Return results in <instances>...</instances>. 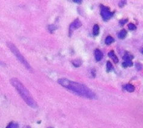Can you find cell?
Returning <instances> with one entry per match:
<instances>
[{
    "instance_id": "9",
    "label": "cell",
    "mask_w": 143,
    "mask_h": 128,
    "mask_svg": "<svg viewBox=\"0 0 143 128\" xmlns=\"http://www.w3.org/2000/svg\"><path fill=\"white\" fill-rule=\"evenodd\" d=\"M114 41H115L114 38H113V37H111V36H107L106 38H105V44H106V45L111 44L112 43H114Z\"/></svg>"
},
{
    "instance_id": "2",
    "label": "cell",
    "mask_w": 143,
    "mask_h": 128,
    "mask_svg": "<svg viewBox=\"0 0 143 128\" xmlns=\"http://www.w3.org/2000/svg\"><path fill=\"white\" fill-rule=\"evenodd\" d=\"M10 82H11V84L13 85V87L16 89L17 91L19 92V95L21 96L23 100H24L30 107H32V108L37 107V104H36V102H35V100H34V98H33V96H31L30 93H29L28 89H27L19 80H17V79H15V78H13L10 80Z\"/></svg>"
},
{
    "instance_id": "8",
    "label": "cell",
    "mask_w": 143,
    "mask_h": 128,
    "mask_svg": "<svg viewBox=\"0 0 143 128\" xmlns=\"http://www.w3.org/2000/svg\"><path fill=\"white\" fill-rule=\"evenodd\" d=\"M123 88L128 92H134L135 91V86L132 85H131V84L126 85L123 86Z\"/></svg>"
},
{
    "instance_id": "24",
    "label": "cell",
    "mask_w": 143,
    "mask_h": 128,
    "mask_svg": "<svg viewBox=\"0 0 143 128\" xmlns=\"http://www.w3.org/2000/svg\"><path fill=\"white\" fill-rule=\"evenodd\" d=\"M50 128H52V127H50Z\"/></svg>"
},
{
    "instance_id": "1",
    "label": "cell",
    "mask_w": 143,
    "mask_h": 128,
    "mask_svg": "<svg viewBox=\"0 0 143 128\" xmlns=\"http://www.w3.org/2000/svg\"><path fill=\"white\" fill-rule=\"evenodd\" d=\"M58 83L63 87L74 92L76 95L81 96V97H85L87 98V99H94V98H95V93L83 84L71 81V80L64 78L59 79Z\"/></svg>"
},
{
    "instance_id": "15",
    "label": "cell",
    "mask_w": 143,
    "mask_h": 128,
    "mask_svg": "<svg viewBox=\"0 0 143 128\" xmlns=\"http://www.w3.org/2000/svg\"><path fill=\"white\" fill-rule=\"evenodd\" d=\"M72 64H74V66H75V67H79L81 65V64H82V62H81V60H74L72 61Z\"/></svg>"
},
{
    "instance_id": "13",
    "label": "cell",
    "mask_w": 143,
    "mask_h": 128,
    "mask_svg": "<svg viewBox=\"0 0 143 128\" xmlns=\"http://www.w3.org/2000/svg\"><path fill=\"white\" fill-rule=\"evenodd\" d=\"M133 59V55H132L131 54H129V53H125L124 56H123V60H132Z\"/></svg>"
},
{
    "instance_id": "19",
    "label": "cell",
    "mask_w": 143,
    "mask_h": 128,
    "mask_svg": "<svg viewBox=\"0 0 143 128\" xmlns=\"http://www.w3.org/2000/svg\"><path fill=\"white\" fill-rule=\"evenodd\" d=\"M127 19H121L120 21H119V24L121 25V26H123V25L125 24V23H127Z\"/></svg>"
},
{
    "instance_id": "23",
    "label": "cell",
    "mask_w": 143,
    "mask_h": 128,
    "mask_svg": "<svg viewBox=\"0 0 143 128\" xmlns=\"http://www.w3.org/2000/svg\"><path fill=\"white\" fill-rule=\"evenodd\" d=\"M142 54H143V50H142Z\"/></svg>"
},
{
    "instance_id": "12",
    "label": "cell",
    "mask_w": 143,
    "mask_h": 128,
    "mask_svg": "<svg viewBox=\"0 0 143 128\" xmlns=\"http://www.w3.org/2000/svg\"><path fill=\"white\" fill-rule=\"evenodd\" d=\"M100 33V27L99 25L95 24L94 25V28H93V34L95 35V36H97L98 34H99Z\"/></svg>"
},
{
    "instance_id": "20",
    "label": "cell",
    "mask_w": 143,
    "mask_h": 128,
    "mask_svg": "<svg viewBox=\"0 0 143 128\" xmlns=\"http://www.w3.org/2000/svg\"><path fill=\"white\" fill-rule=\"evenodd\" d=\"M49 29H50V31L52 33L54 29H56V27L54 26V25H50V26H49Z\"/></svg>"
},
{
    "instance_id": "11",
    "label": "cell",
    "mask_w": 143,
    "mask_h": 128,
    "mask_svg": "<svg viewBox=\"0 0 143 128\" xmlns=\"http://www.w3.org/2000/svg\"><path fill=\"white\" fill-rule=\"evenodd\" d=\"M133 63H132V60H124V62L122 63V66L124 67V68H126V67H129V66H132Z\"/></svg>"
},
{
    "instance_id": "3",
    "label": "cell",
    "mask_w": 143,
    "mask_h": 128,
    "mask_svg": "<svg viewBox=\"0 0 143 128\" xmlns=\"http://www.w3.org/2000/svg\"><path fill=\"white\" fill-rule=\"evenodd\" d=\"M8 46H9V48L10 49V50L12 51V53H13V54H14L15 56H16V58L18 59V60H19V62L21 63V64H23V65H24L25 68H27L28 70H31V67H30V64H29V62L27 61L26 60H25V58L22 55V54L20 53V51L17 49V47L15 46L13 44H12L10 42H8Z\"/></svg>"
},
{
    "instance_id": "10",
    "label": "cell",
    "mask_w": 143,
    "mask_h": 128,
    "mask_svg": "<svg viewBox=\"0 0 143 128\" xmlns=\"http://www.w3.org/2000/svg\"><path fill=\"white\" fill-rule=\"evenodd\" d=\"M127 33H126V30H125V29H122V30L120 31V33H118V38L121 39H123L126 38Z\"/></svg>"
},
{
    "instance_id": "16",
    "label": "cell",
    "mask_w": 143,
    "mask_h": 128,
    "mask_svg": "<svg viewBox=\"0 0 143 128\" xmlns=\"http://www.w3.org/2000/svg\"><path fill=\"white\" fill-rule=\"evenodd\" d=\"M6 128H18V124L14 122H10L6 127Z\"/></svg>"
},
{
    "instance_id": "17",
    "label": "cell",
    "mask_w": 143,
    "mask_h": 128,
    "mask_svg": "<svg viewBox=\"0 0 143 128\" xmlns=\"http://www.w3.org/2000/svg\"><path fill=\"white\" fill-rule=\"evenodd\" d=\"M128 29H130V30H136V26L134 24V23H129V24H128Z\"/></svg>"
},
{
    "instance_id": "18",
    "label": "cell",
    "mask_w": 143,
    "mask_h": 128,
    "mask_svg": "<svg viewBox=\"0 0 143 128\" xmlns=\"http://www.w3.org/2000/svg\"><path fill=\"white\" fill-rule=\"evenodd\" d=\"M126 3H127V2L126 1V0H124V1L122 0V1L119 2V4L118 5H119V7H120V8H122V7H124V6L126 4Z\"/></svg>"
},
{
    "instance_id": "5",
    "label": "cell",
    "mask_w": 143,
    "mask_h": 128,
    "mask_svg": "<svg viewBox=\"0 0 143 128\" xmlns=\"http://www.w3.org/2000/svg\"><path fill=\"white\" fill-rule=\"evenodd\" d=\"M81 25H82L81 22H80V19H76L75 20H74L73 22L70 23V29H69V33H70L69 34H70V36H71V34H72V33H73L74 30H75V29L80 28V27H81Z\"/></svg>"
},
{
    "instance_id": "4",
    "label": "cell",
    "mask_w": 143,
    "mask_h": 128,
    "mask_svg": "<svg viewBox=\"0 0 143 128\" xmlns=\"http://www.w3.org/2000/svg\"><path fill=\"white\" fill-rule=\"evenodd\" d=\"M101 15L104 21H108L114 15V12H111L108 7L101 5Z\"/></svg>"
},
{
    "instance_id": "6",
    "label": "cell",
    "mask_w": 143,
    "mask_h": 128,
    "mask_svg": "<svg viewBox=\"0 0 143 128\" xmlns=\"http://www.w3.org/2000/svg\"><path fill=\"white\" fill-rule=\"evenodd\" d=\"M95 58L96 61H101V60L103 58V53L98 49L95 50Z\"/></svg>"
},
{
    "instance_id": "22",
    "label": "cell",
    "mask_w": 143,
    "mask_h": 128,
    "mask_svg": "<svg viewBox=\"0 0 143 128\" xmlns=\"http://www.w3.org/2000/svg\"><path fill=\"white\" fill-rule=\"evenodd\" d=\"M74 3H79V4H80V3H82V1H79V0H76V1H74Z\"/></svg>"
},
{
    "instance_id": "7",
    "label": "cell",
    "mask_w": 143,
    "mask_h": 128,
    "mask_svg": "<svg viewBox=\"0 0 143 128\" xmlns=\"http://www.w3.org/2000/svg\"><path fill=\"white\" fill-rule=\"evenodd\" d=\"M108 56L110 57L111 59H112L113 60V61H114L115 63H118V58H117V56L115 55V52L113 50H111V51H110V52L108 53Z\"/></svg>"
},
{
    "instance_id": "21",
    "label": "cell",
    "mask_w": 143,
    "mask_h": 128,
    "mask_svg": "<svg viewBox=\"0 0 143 128\" xmlns=\"http://www.w3.org/2000/svg\"><path fill=\"white\" fill-rule=\"evenodd\" d=\"M136 65H137V70H140L141 69H142V65H141V64H139V63H137V64H136Z\"/></svg>"
},
{
    "instance_id": "14",
    "label": "cell",
    "mask_w": 143,
    "mask_h": 128,
    "mask_svg": "<svg viewBox=\"0 0 143 128\" xmlns=\"http://www.w3.org/2000/svg\"><path fill=\"white\" fill-rule=\"evenodd\" d=\"M111 70H113L112 64H111V63L110 61H107L106 62V71L110 72V71H111Z\"/></svg>"
}]
</instances>
